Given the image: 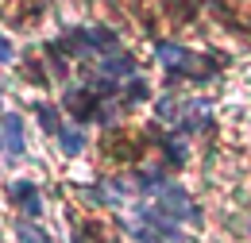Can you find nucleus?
<instances>
[{
	"mask_svg": "<svg viewBox=\"0 0 251 243\" xmlns=\"http://www.w3.org/2000/svg\"><path fill=\"white\" fill-rule=\"evenodd\" d=\"M100 70H104V77H131L135 62H131V54H120V50H112V54H104Z\"/></svg>",
	"mask_w": 251,
	"mask_h": 243,
	"instance_id": "nucleus-9",
	"label": "nucleus"
},
{
	"mask_svg": "<svg viewBox=\"0 0 251 243\" xmlns=\"http://www.w3.org/2000/svg\"><path fill=\"white\" fill-rule=\"evenodd\" d=\"M66 108H70V116H77V120H93L97 108H100V93L93 85H70L66 89Z\"/></svg>",
	"mask_w": 251,
	"mask_h": 243,
	"instance_id": "nucleus-3",
	"label": "nucleus"
},
{
	"mask_svg": "<svg viewBox=\"0 0 251 243\" xmlns=\"http://www.w3.org/2000/svg\"><path fill=\"white\" fill-rule=\"evenodd\" d=\"M135 240H139V243H162L155 232H135Z\"/></svg>",
	"mask_w": 251,
	"mask_h": 243,
	"instance_id": "nucleus-16",
	"label": "nucleus"
},
{
	"mask_svg": "<svg viewBox=\"0 0 251 243\" xmlns=\"http://www.w3.org/2000/svg\"><path fill=\"white\" fill-rule=\"evenodd\" d=\"M143 97H147V85H143V81H131V85H127V100H143Z\"/></svg>",
	"mask_w": 251,
	"mask_h": 243,
	"instance_id": "nucleus-14",
	"label": "nucleus"
},
{
	"mask_svg": "<svg viewBox=\"0 0 251 243\" xmlns=\"http://www.w3.org/2000/svg\"><path fill=\"white\" fill-rule=\"evenodd\" d=\"M0 143H4V151L12 154V158L24 154V120L16 112H4L0 116Z\"/></svg>",
	"mask_w": 251,
	"mask_h": 243,
	"instance_id": "nucleus-5",
	"label": "nucleus"
},
{
	"mask_svg": "<svg viewBox=\"0 0 251 243\" xmlns=\"http://www.w3.org/2000/svg\"><path fill=\"white\" fill-rule=\"evenodd\" d=\"M209 100H193V104H182L178 112H182V131H197V127H205L209 120Z\"/></svg>",
	"mask_w": 251,
	"mask_h": 243,
	"instance_id": "nucleus-8",
	"label": "nucleus"
},
{
	"mask_svg": "<svg viewBox=\"0 0 251 243\" xmlns=\"http://www.w3.org/2000/svg\"><path fill=\"white\" fill-rule=\"evenodd\" d=\"M39 123H43L50 135H58V131H62V123H58V112H54L50 104H39Z\"/></svg>",
	"mask_w": 251,
	"mask_h": 243,
	"instance_id": "nucleus-12",
	"label": "nucleus"
},
{
	"mask_svg": "<svg viewBox=\"0 0 251 243\" xmlns=\"http://www.w3.org/2000/svg\"><path fill=\"white\" fill-rule=\"evenodd\" d=\"M16 236H20V243H50V236L43 228H35L31 220H20L16 224Z\"/></svg>",
	"mask_w": 251,
	"mask_h": 243,
	"instance_id": "nucleus-11",
	"label": "nucleus"
},
{
	"mask_svg": "<svg viewBox=\"0 0 251 243\" xmlns=\"http://www.w3.org/2000/svg\"><path fill=\"white\" fill-rule=\"evenodd\" d=\"M158 213L170 216L174 224H178V220H186V224H193V228L201 224V209L189 201V193L182 189V185H166V189L158 193Z\"/></svg>",
	"mask_w": 251,
	"mask_h": 243,
	"instance_id": "nucleus-2",
	"label": "nucleus"
},
{
	"mask_svg": "<svg viewBox=\"0 0 251 243\" xmlns=\"http://www.w3.org/2000/svg\"><path fill=\"white\" fill-rule=\"evenodd\" d=\"M162 154H166V162L182 166V162H186V143H182V139H170V143H162Z\"/></svg>",
	"mask_w": 251,
	"mask_h": 243,
	"instance_id": "nucleus-13",
	"label": "nucleus"
},
{
	"mask_svg": "<svg viewBox=\"0 0 251 243\" xmlns=\"http://www.w3.org/2000/svg\"><path fill=\"white\" fill-rule=\"evenodd\" d=\"M139 216H143V224H147V232H155V236H166V240H182V224H174L170 216H162L158 209H139Z\"/></svg>",
	"mask_w": 251,
	"mask_h": 243,
	"instance_id": "nucleus-6",
	"label": "nucleus"
},
{
	"mask_svg": "<svg viewBox=\"0 0 251 243\" xmlns=\"http://www.w3.org/2000/svg\"><path fill=\"white\" fill-rule=\"evenodd\" d=\"M155 54H158V66L166 73H174V77H205V73H213V62H205L201 54H193V50L178 47V43H158Z\"/></svg>",
	"mask_w": 251,
	"mask_h": 243,
	"instance_id": "nucleus-1",
	"label": "nucleus"
},
{
	"mask_svg": "<svg viewBox=\"0 0 251 243\" xmlns=\"http://www.w3.org/2000/svg\"><path fill=\"white\" fill-rule=\"evenodd\" d=\"M12 54H16V50H12V43L0 35V62H12Z\"/></svg>",
	"mask_w": 251,
	"mask_h": 243,
	"instance_id": "nucleus-15",
	"label": "nucleus"
},
{
	"mask_svg": "<svg viewBox=\"0 0 251 243\" xmlns=\"http://www.w3.org/2000/svg\"><path fill=\"white\" fill-rule=\"evenodd\" d=\"M74 39L77 43H85V47H93V50H116L120 47V39H116V31H108V27H81V31H74Z\"/></svg>",
	"mask_w": 251,
	"mask_h": 243,
	"instance_id": "nucleus-7",
	"label": "nucleus"
},
{
	"mask_svg": "<svg viewBox=\"0 0 251 243\" xmlns=\"http://www.w3.org/2000/svg\"><path fill=\"white\" fill-rule=\"evenodd\" d=\"M4 193H8V201H16L27 216H39V213H43V197H39V185H35L31 178L8 182V185H4Z\"/></svg>",
	"mask_w": 251,
	"mask_h": 243,
	"instance_id": "nucleus-4",
	"label": "nucleus"
},
{
	"mask_svg": "<svg viewBox=\"0 0 251 243\" xmlns=\"http://www.w3.org/2000/svg\"><path fill=\"white\" fill-rule=\"evenodd\" d=\"M58 143H62L66 154H81V147H85V131H81V127H62V131H58Z\"/></svg>",
	"mask_w": 251,
	"mask_h": 243,
	"instance_id": "nucleus-10",
	"label": "nucleus"
}]
</instances>
